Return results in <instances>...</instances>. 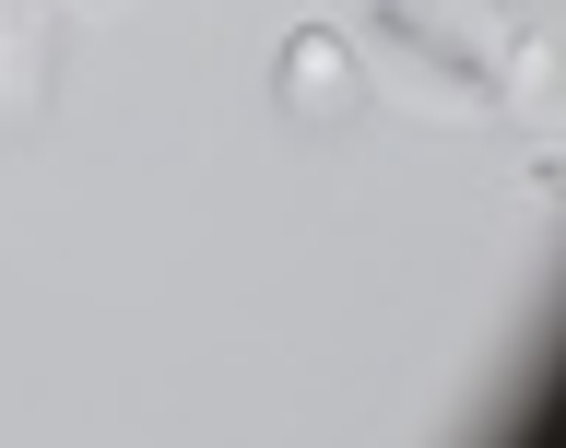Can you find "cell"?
<instances>
[{
    "label": "cell",
    "instance_id": "277c9868",
    "mask_svg": "<svg viewBox=\"0 0 566 448\" xmlns=\"http://www.w3.org/2000/svg\"><path fill=\"white\" fill-rule=\"evenodd\" d=\"M507 12H531V0H507Z\"/></svg>",
    "mask_w": 566,
    "mask_h": 448
},
{
    "label": "cell",
    "instance_id": "7a4b0ae2",
    "mask_svg": "<svg viewBox=\"0 0 566 448\" xmlns=\"http://www.w3.org/2000/svg\"><path fill=\"white\" fill-rule=\"evenodd\" d=\"M272 106H283V118H307V131L366 118V60H354V35L343 24H295L272 48Z\"/></svg>",
    "mask_w": 566,
    "mask_h": 448
},
{
    "label": "cell",
    "instance_id": "3957f363",
    "mask_svg": "<svg viewBox=\"0 0 566 448\" xmlns=\"http://www.w3.org/2000/svg\"><path fill=\"white\" fill-rule=\"evenodd\" d=\"M35 106H48V35L24 12H0V131H24Z\"/></svg>",
    "mask_w": 566,
    "mask_h": 448
},
{
    "label": "cell",
    "instance_id": "6da1fadb",
    "mask_svg": "<svg viewBox=\"0 0 566 448\" xmlns=\"http://www.w3.org/2000/svg\"><path fill=\"white\" fill-rule=\"evenodd\" d=\"M343 35H354V60H366V83L389 71V95L413 106V118H449V131H460V118H495V71H484V48H460L424 0H366Z\"/></svg>",
    "mask_w": 566,
    "mask_h": 448
}]
</instances>
